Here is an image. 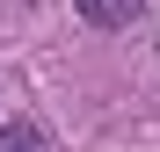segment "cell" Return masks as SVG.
Here are the masks:
<instances>
[{"label":"cell","mask_w":160,"mask_h":152,"mask_svg":"<svg viewBox=\"0 0 160 152\" xmlns=\"http://www.w3.org/2000/svg\"><path fill=\"white\" fill-rule=\"evenodd\" d=\"M80 15H88L95 29H131V22L146 15V0H80Z\"/></svg>","instance_id":"obj_1"},{"label":"cell","mask_w":160,"mask_h":152,"mask_svg":"<svg viewBox=\"0 0 160 152\" xmlns=\"http://www.w3.org/2000/svg\"><path fill=\"white\" fill-rule=\"evenodd\" d=\"M0 152H51V138L37 123H0Z\"/></svg>","instance_id":"obj_2"}]
</instances>
